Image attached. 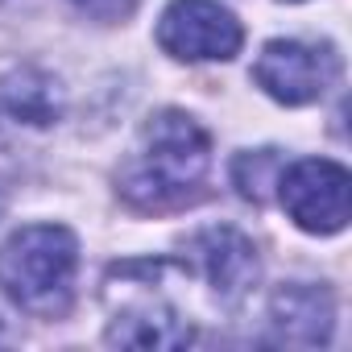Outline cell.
Returning <instances> with one entry per match:
<instances>
[{"mask_svg": "<svg viewBox=\"0 0 352 352\" xmlns=\"http://www.w3.org/2000/svg\"><path fill=\"white\" fill-rule=\"evenodd\" d=\"M191 340H195V327L162 302L133 307L116 315L108 327V344H120V348H183Z\"/></svg>", "mask_w": 352, "mask_h": 352, "instance_id": "cell-8", "label": "cell"}, {"mask_svg": "<svg viewBox=\"0 0 352 352\" xmlns=\"http://www.w3.org/2000/svg\"><path fill=\"white\" fill-rule=\"evenodd\" d=\"M79 245L63 224H30L0 245V290L30 315H63L75 294Z\"/></svg>", "mask_w": 352, "mask_h": 352, "instance_id": "cell-2", "label": "cell"}, {"mask_svg": "<svg viewBox=\"0 0 352 352\" xmlns=\"http://www.w3.org/2000/svg\"><path fill=\"white\" fill-rule=\"evenodd\" d=\"M0 112L17 124H50L58 116V83L38 71H17L0 83Z\"/></svg>", "mask_w": 352, "mask_h": 352, "instance_id": "cell-9", "label": "cell"}, {"mask_svg": "<svg viewBox=\"0 0 352 352\" xmlns=\"http://www.w3.org/2000/svg\"><path fill=\"white\" fill-rule=\"evenodd\" d=\"M270 323L278 331V340L286 344H327L331 340V323H336V298L323 286L311 282H290L278 286L270 298Z\"/></svg>", "mask_w": 352, "mask_h": 352, "instance_id": "cell-7", "label": "cell"}, {"mask_svg": "<svg viewBox=\"0 0 352 352\" xmlns=\"http://www.w3.org/2000/svg\"><path fill=\"white\" fill-rule=\"evenodd\" d=\"M191 253H195L199 270L208 274V282H212L220 302H241L253 290L257 274H261L253 241L245 232H236V228H208V232H199L191 241Z\"/></svg>", "mask_w": 352, "mask_h": 352, "instance_id": "cell-6", "label": "cell"}, {"mask_svg": "<svg viewBox=\"0 0 352 352\" xmlns=\"http://www.w3.org/2000/svg\"><path fill=\"white\" fill-rule=\"evenodd\" d=\"M253 79L278 104H290V108L315 104L340 79V54L327 42L311 46V42H294V38H274V42H265V50L253 67Z\"/></svg>", "mask_w": 352, "mask_h": 352, "instance_id": "cell-5", "label": "cell"}, {"mask_svg": "<svg viewBox=\"0 0 352 352\" xmlns=\"http://www.w3.org/2000/svg\"><path fill=\"white\" fill-rule=\"evenodd\" d=\"M212 162V141L204 124L187 112H157L145 120L133 162L120 174V191L137 208H170L191 199Z\"/></svg>", "mask_w": 352, "mask_h": 352, "instance_id": "cell-1", "label": "cell"}, {"mask_svg": "<svg viewBox=\"0 0 352 352\" xmlns=\"http://www.w3.org/2000/svg\"><path fill=\"white\" fill-rule=\"evenodd\" d=\"M274 170H278L274 149L241 153V157L232 162V179H236V187H241V195H245V199L261 204V199H265V183H270V174H274Z\"/></svg>", "mask_w": 352, "mask_h": 352, "instance_id": "cell-10", "label": "cell"}, {"mask_svg": "<svg viewBox=\"0 0 352 352\" xmlns=\"http://www.w3.org/2000/svg\"><path fill=\"white\" fill-rule=\"evenodd\" d=\"M0 212H5V191H0Z\"/></svg>", "mask_w": 352, "mask_h": 352, "instance_id": "cell-12", "label": "cell"}, {"mask_svg": "<svg viewBox=\"0 0 352 352\" xmlns=\"http://www.w3.org/2000/svg\"><path fill=\"white\" fill-rule=\"evenodd\" d=\"M278 199L286 216L311 232V236H331L348 228L352 216V179L340 162L327 157H302L278 174Z\"/></svg>", "mask_w": 352, "mask_h": 352, "instance_id": "cell-3", "label": "cell"}, {"mask_svg": "<svg viewBox=\"0 0 352 352\" xmlns=\"http://www.w3.org/2000/svg\"><path fill=\"white\" fill-rule=\"evenodd\" d=\"M133 5L137 0H75V9L96 17V21H120V17L133 13Z\"/></svg>", "mask_w": 352, "mask_h": 352, "instance_id": "cell-11", "label": "cell"}, {"mask_svg": "<svg viewBox=\"0 0 352 352\" xmlns=\"http://www.w3.org/2000/svg\"><path fill=\"white\" fill-rule=\"evenodd\" d=\"M241 42V21L216 0H170L157 21V46L179 63H228Z\"/></svg>", "mask_w": 352, "mask_h": 352, "instance_id": "cell-4", "label": "cell"}]
</instances>
